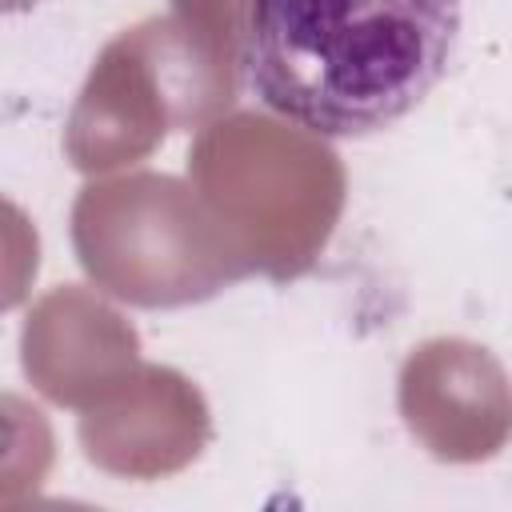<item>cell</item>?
Returning <instances> with one entry per match:
<instances>
[{
    "label": "cell",
    "mask_w": 512,
    "mask_h": 512,
    "mask_svg": "<svg viewBox=\"0 0 512 512\" xmlns=\"http://www.w3.org/2000/svg\"><path fill=\"white\" fill-rule=\"evenodd\" d=\"M460 0H252L244 68L264 108L316 136H368L444 76Z\"/></svg>",
    "instance_id": "6da1fadb"
}]
</instances>
